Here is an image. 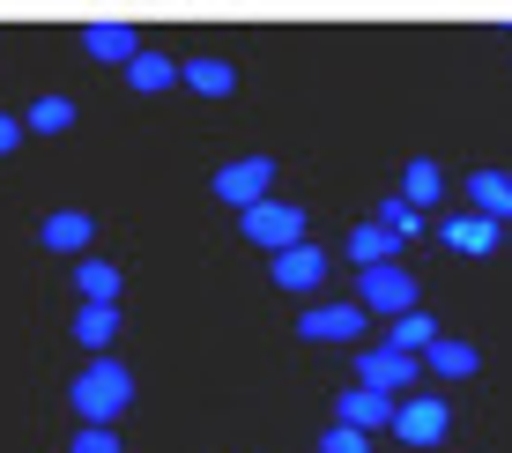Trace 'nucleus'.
<instances>
[{
    "instance_id": "obj_11",
    "label": "nucleus",
    "mask_w": 512,
    "mask_h": 453,
    "mask_svg": "<svg viewBox=\"0 0 512 453\" xmlns=\"http://www.w3.org/2000/svg\"><path fill=\"white\" fill-rule=\"evenodd\" d=\"M90 238H97V216H90V208H52V216L38 223V246H45V253H90Z\"/></svg>"
},
{
    "instance_id": "obj_8",
    "label": "nucleus",
    "mask_w": 512,
    "mask_h": 453,
    "mask_svg": "<svg viewBox=\"0 0 512 453\" xmlns=\"http://www.w3.org/2000/svg\"><path fill=\"white\" fill-rule=\"evenodd\" d=\"M268 194H275V156H238V164L216 171V201H231V208H253Z\"/></svg>"
},
{
    "instance_id": "obj_26",
    "label": "nucleus",
    "mask_w": 512,
    "mask_h": 453,
    "mask_svg": "<svg viewBox=\"0 0 512 453\" xmlns=\"http://www.w3.org/2000/svg\"><path fill=\"white\" fill-rule=\"evenodd\" d=\"M15 149H23V119L0 112V156H15Z\"/></svg>"
},
{
    "instance_id": "obj_14",
    "label": "nucleus",
    "mask_w": 512,
    "mask_h": 453,
    "mask_svg": "<svg viewBox=\"0 0 512 453\" xmlns=\"http://www.w3.org/2000/svg\"><path fill=\"white\" fill-rule=\"evenodd\" d=\"M127 82H134L141 97H164L171 82H186V60H171V52H149V45H141L134 60H127Z\"/></svg>"
},
{
    "instance_id": "obj_5",
    "label": "nucleus",
    "mask_w": 512,
    "mask_h": 453,
    "mask_svg": "<svg viewBox=\"0 0 512 453\" xmlns=\"http://www.w3.org/2000/svg\"><path fill=\"white\" fill-rule=\"evenodd\" d=\"M357 298L372 305V312H386V320H394V312H409V305H416V275L401 268V260H379V268H357Z\"/></svg>"
},
{
    "instance_id": "obj_2",
    "label": "nucleus",
    "mask_w": 512,
    "mask_h": 453,
    "mask_svg": "<svg viewBox=\"0 0 512 453\" xmlns=\"http://www.w3.org/2000/svg\"><path fill=\"white\" fill-rule=\"evenodd\" d=\"M238 231H245V246H260V253H282V246H297L305 238V208L297 201H253V208H238Z\"/></svg>"
},
{
    "instance_id": "obj_25",
    "label": "nucleus",
    "mask_w": 512,
    "mask_h": 453,
    "mask_svg": "<svg viewBox=\"0 0 512 453\" xmlns=\"http://www.w3.org/2000/svg\"><path fill=\"white\" fill-rule=\"evenodd\" d=\"M67 453H127V446L112 439V424H82V431H75V446H67Z\"/></svg>"
},
{
    "instance_id": "obj_18",
    "label": "nucleus",
    "mask_w": 512,
    "mask_h": 453,
    "mask_svg": "<svg viewBox=\"0 0 512 453\" xmlns=\"http://www.w3.org/2000/svg\"><path fill=\"white\" fill-rule=\"evenodd\" d=\"M186 90L193 97H231L238 90V67L216 60V52H201V60H186Z\"/></svg>"
},
{
    "instance_id": "obj_13",
    "label": "nucleus",
    "mask_w": 512,
    "mask_h": 453,
    "mask_svg": "<svg viewBox=\"0 0 512 453\" xmlns=\"http://www.w3.org/2000/svg\"><path fill=\"white\" fill-rule=\"evenodd\" d=\"M423 372H431V379H475V372H483V350L461 342V335H438L431 350H423Z\"/></svg>"
},
{
    "instance_id": "obj_17",
    "label": "nucleus",
    "mask_w": 512,
    "mask_h": 453,
    "mask_svg": "<svg viewBox=\"0 0 512 453\" xmlns=\"http://www.w3.org/2000/svg\"><path fill=\"white\" fill-rule=\"evenodd\" d=\"M112 335H119V305H97V298H82V312H75V342L82 350H112Z\"/></svg>"
},
{
    "instance_id": "obj_4",
    "label": "nucleus",
    "mask_w": 512,
    "mask_h": 453,
    "mask_svg": "<svg viewBox=\"0 0 512 453\" xmlns=\"http://www.w3.org/2000/svg\"><path fill=\"white\" fill-rule=\"evenodd\" d=\"M364 320H372V305L364 298H342V305H305V320H297V335L305 342H364Z\"/></svg>"
},
{
    "instance_id": "obj_6",
    "label": "nucleus",
    "mask_w": 512,
    "mask_h": 453,
    "mask_svg": "<svg viewBox=\"0 0 512 453\" xmlns=\"http://www.w3.org/2000/svg\"><path fill=\"white\" fill-rule=\"evenodd\" d=\"M357 379H364V387H379V394H401V387H416V379H423V357L379 342V350H357Z\"/></svg>"
},
{
    "instance_id": "obj_23",
    "label": "nucleus",
    "mask_w": 512,
    "mask_h": 453,
    "mask_svg": "<svg viewBox=\"0 0 512 453\" xmlns=\"http://www.w3.org/2000/svg\"><path fill=\"white\" fill-rule=\"evenodd\" d=\"M379 223H386V231H394V238H423V208H416L409 194L379 201Z\"/></svg>"
},
{
    "instance_id": "obj_9",
    "label": "nucleus",
    "mask_w": 512,
    "mask_h": 453,
    "mask_svg": "<svg viewBox=\"0 0 512 453\" xmlns=\"http://www.w3.org/2000/svg\"><path fill=\"white\" fill-rule=\"evenodd\" d=\"M394 394H379V387H364V379H357V387H342V394H334V416H342V424H357V431H394Z\"/></svg>"
},
{
    "instance_id": "obj_3",
    "label": "nucleus",
    "mask_w": 512,
    "mask_h": 453,
    "mask_svg": "<svg viewBox=\"0 0 512 453\" xmlns=\"http://www.w3.org/2000/svg\"><path fill=\"white\" fill-rule=\"evenodd\" d=\"M446 431H453L446 394H409V402L394 409V439L401 446H446Z\"/></svg>"
},
{
    "instance_id": "obj_21",
    "label": "nucleus",
    "mask_w": 512,
    "mask_h": 453,
    "mask_svg": "<svg viewBox=\"0 0 512 453\" xmlns=\"http://www.w3.org/2000/svg\"><path fill=\"white\" fill-rule=\"evenodd\" d=\"M75 290L97 305H119V268L112 260H75Z\"/></svg>"
},
{
    "instance_id": "obj_10",
    "label": "nucleus",
    "mask_w": 512,
    "mask_h": 453,
    "mask_svg": "<svg viewBox=\"0 0 512 453\" xmlns=\"http://www.w3.org/2000/svg\"><path fill=\"white\" fill-rule=\"evenodd\" d=\"M438 238H446L453 253H475V260H483V253H498L505 223H498V216H483V208H461V216H446V223H438Z\"/></svg>"
},
{
    "instance_id": "obj_20",
    "label": "nucleus",
    "mask_w": 512,
    "mask_h": 453,
    "mask_svg": "<svg viewBox=\"0 0 512 453\" xmlns=\"http://www.w3.org/2000/svg\"><path fill=\"white\" fill-rule=\"evenodd\" d=\"M23 127H30V134H67V127H75V97L45 90V97H38V104L23 112Z\"/></svg>"
},
{
    "instance_id": "obj_7",
    "label": "nucleus",
    "mask_w": 512,
    "mask_h": 453,
    "mask_svg": "<svg viewBox=\"0 0 512 453\" xmlns=\"http://www.w3.org/2000/svg\"><path fill=\"white\" fill-rule=\"evenodd\" d=\"M268 275H275V290H290V298H312V290L327 283V253L312 246V238H297V246H282L268 260Z\"/></svg>"
},
{
    "instance_id": "obj_12",
    "label": "nucleus",
    "mask_w": 512,
    "mask_h": 453,
    "mask_svg": "<svg viewBox=\"0 0 512 453\" xmlns=\"http://www.w3.org/2000/svg\"><path fill=\"white\" fill-rule=\"evenodd\" d=\"M82 52L104 67H127L134 52H141V30L134 23H82Z\"/></svg>"
},
{
    "instance_id": "obj_24",
    "label": "nucleus",
    "mask_w": 512,
    "mask_h": 453,
    "mask_svg": "<svg viewBox=\"0 0 512 453\" xmlns=\"http://www.w3.org/2000/svg\"><path fill=\"white\" fill-rule=\"evenodd\" d=\"M320 453H372V439H364L357 424H342V416H334V424L320 431Z\"/></svg>"
},
{
    "instance_id": "obj_16",
    "label": "nucleus",
    "mask_w": 512,
    "mask_h": 453,
    "mask_svg": "<svg viewBox=\"0 0 512 453\" xmlns=\"http://www.w3.org/2000/svg\"><path fill=\"white\" fill-rule=\"evenodd\" d=\"M468 208L512 223V171H468Z\"/></svg>"
},
{
    "instance_id": "obj_15",
    "label": "nucleus",
    "mask_w": 512,
    "mask_h": 453,
    "mask_svg": "<svg viewBox=\"0 0 512 453\" xmlns=\"http://www.w3.org/2000/svg\"><path fill=\"white\" fill-rule=\"evenodd\" d=\"M401 246H409V238H394V231H386L379 216L349 231V260H357V268H379V260H401Z\"/></svg>"
},
{
    "instance_id": "obj_19",
    "label": "nucleus",
    "mask_w": 512,
    "mask_h": 453,
    "mask_svg": "<svg viewBox=\"0 0 512 453\" xmlns=\"http://www.w3.org/2000/svg\"><path fill=\"white\" fill-rule=\"evenodd\" d=\"M386 342H394V350H431V342H438V320H431V312H423V305H409V312H394V320H386Z\"/></svg>"
},
{
    "instance_id": "obj_1",
    "label": "nucleus",
    "mask_w": 512,
    "mask_h": 453,
    "mask_svg": "<svg viewBox=\"0 0 512 453\" xmlns=\"http://www.w3.org/2000/svg\"><path fill=\"white\" fill-rule=\"evenodd\" d=\"M67 402H75L82 424H119V416H127V402H134V372H127V364H119L112 350H97V357L75 372Z\"/></svg>"
},
{
    "instance_id": "obj_22",
    "label": "nucleus",
    "mask_w": 512,
    "mask_h": 453,
    "mask_svg": "<svg viewBox=\"0 0 512 453\" xmlns=\"http://www.w3.org/2000/svg\"><path fill=\"white\" fill-rule=\"evenodd\" d=\"M401 194H409L416 208H431L438 194H446V171H438V164H431V156H416V164H409V171H401Z\"/></svg>"
}]
</instances>
